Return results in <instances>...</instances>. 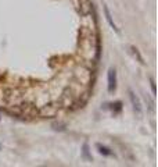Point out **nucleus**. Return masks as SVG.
<instances>
[{"label": "nucleus", "mask_w": 158, "mask_h": 167, "mask_svg": "<svg viewBox=\"0 0 158 167\" xmlns=\"http://www.w3.org/2000/svg\"><path fill=\"white\" fill-rule=\"evenodd\" d=\"M58 107L60 106H56V105H45V106H42L40 109V114L43 117H54L58 111Z\"/></svg>", "instance_id": "2"}, {"label": "nucleus", "mask_w": 158, "mask_h": 167, "mask_svg": "<svg viewBox=\"0 0 158 167\" xmlns=\"http://www.w3.org/2000/svg\"><path fill=\"white\" fill-rule=\"evenodd\" d=\"M82 155L85 157L86 160H92V155L89 153V146H87V143H83V146H82Z\"/></svg>", "instance_id": "7"}, {"label": "nucleus", "mask_w": 158, "mask_h": 167, "mask_svg": "<svg viewBox=\"0 0 158 167\" xmlns=\"http://www.w3.org/2000/svg\"><path fill=\"white\" fill-rule=\"evenodd\" d=\"M150 84H151V89H153V94H155V84H154V79L150 78Z\"/></svg>", "instance_id": "10"}, {"label": "nucleus", "mask_w": 158, "mask_h": 167, "mask_svg": "<svg viewBox=\"0 0 158 167\" xmlns=\"http://www.w3.org/2000/svg\"><path fill=\"white\" fill-rule=\"evenodd\" d=\"M129 98H130V102H132V106H133V110L137 113V116H142L143 113L142 102H140V99L136 96V94L132 89H129Z\"/></svg>", "instance_id": "1"}, {"label": "nucleus", "mask_w": 158, "mask_h": 167, "mask_svg": "<svg viewBox=\"0 0 158 167\" xmlns=\"http://www.w3.org/2000/svg\"><path fill=\"white\" fill-rule=\"evenodd\" d=\"M103 10H104V16H105V20H107V22H108V25L111 27V28L115 31L117 33H119V29H118V27L115 25V22H114V20H112V16H111V13H109V8L107 7L104 4V7H103Z\"/></svg>", "instance_id": "4"}, {"label": "nucleus", "mask_w": 158, "mask_h": 167, "mask_svg": "<svg viewBox=\"0 0 158 167\" xmlns=\"http://www.w3.org/2000/svg\"><path fill=\"white\" fill-rule=\"evenodd\" d=\"M117 88V73L115 68L108 70V92H114Z\"/></svg>", "instance_id": "3"}, {"label": "nucleus", "mask_w": 158, "mask_h": 167, "mask_svg": "<svg viewBox=\"0 0 158 167\" xmlns=\"http://www.w3.org/2000/svg\"><path fill=\"white\" fill-rule=\"evenodd\" d=\"M130 50H132V53H133V56L137 59V61H140L142 64H144V59H143V56L140 54V52L137 50V48H134V46H130Z\"/></svg>", "instance_id": "6"}, {"label": "nucleus", "mask_w": 158, "mask_h": 167, "mask_svg": "<svg viewBox=\"0 0 158 167\" xmlns=\"http://www.w3.org/2000/svg\"><path fill=\"white\" fill-rule=\"evenodd\" d=\"M97 149H98V153L103 156H112L114 153L111 152V149H108L107 146H104V145H100V143H97Z\"/></svg>", "instance_id": "5"}, {"label": "nucleus", "mask_w": 158, "mask_h": 167, "mask_svg": "<svg viewBox=\"0 0 158 167\" xmlns=\"http://www.w3.org/2000/svg\"><path fill=\"white\" fill-rule=\"evenodd\" d=\"M53 127H54V130H60V131L65 130V125L64 124H61V122H56V124H53Z\"/></svg>", "instance_id": "9"}, {"label": "nucleus", "mask_w": 158, "mask_h": 167, "mask_svg": "<svg viewBox=\"0 0 158 167\" xmlns=\"http://www.w3.org/2000/svg\"><path fill=\"white\" fill-rule=\"evenodd\" d=\"M111 109H112V110L119 111V110L122 109V103H121V102H115V103H112V105H111Z\"/></svg>", "instance_id": "8"}]
</instances>
